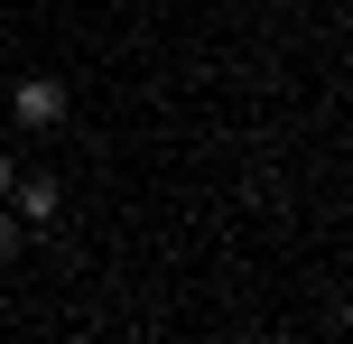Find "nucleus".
Returning a JSON list of instances; mask_svg holds the SVG:
<instances>
[{
	"label": "nucleus",
	"instance_id": "f257e3e1",
	"mask_svg": "<svg viewBox=\"0 0 353 344\" xmlns=\"http://www.w3.org/2000/svg\"><path fill=\"white\" fill-rule=\"evenodd\" d=\"M10 112H19V130H65V112H74V93L56 84V74H28V84L10 93Z\"/></svg>",
	"mask_w": 353,
	"mask_h": 344
},
{
	"label": "nucleus",
	"instance_id": "f03ea898",
	"mask_svg": "<svg viewBox=\"0 0 353 344\" xmlns=\"http://www.w3.org/2000/svg\"><path fill=\"white\" fill-rule=\"evenodd\" d=\"M10 214L19 223H56V214H65V186H56V177H10Z\"/></svg>",
	"mask_w": 353,
	"mask_h": 344
},
{
	"label": "nucleus",
	"instance_id": "7ed1b4c3",
	"mask_svg": "<svg viewBox=\"0 0 353 344\" xmlns=\"http://www.w3.org/2000/svg\"><path fill=\"white\" fill-rule=\"evenodd\" d=\"M10 177H19V168H10V159H0V205H10Z\"/></svg>",
	"mask_w": 353,
	"mask_h": 344
}]
</instances>
